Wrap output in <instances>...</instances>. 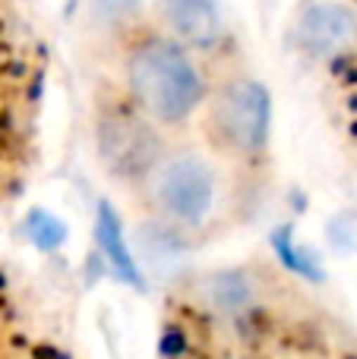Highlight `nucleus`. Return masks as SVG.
Returning a JSON list of instances; mask_svg holds the SVG:
<instances>
[{"label": "nucleus", "mask_w": 357, "mask_h": 359, "mask_svg": "<svg viewBox=\"0 0 357 359\" xmlns=\"http://www.w3.org/2000/svg\"><path fill=\"white\" fill-rule=\"evenodd\" d=\"M149 123V120H145ZM139 120H111L101 130V158L114 174L145 177V170L158 161V145L152 142V130Z\"/></svg>", "instance_id": "nucleus-6"}, {"label": "nucleus", "mask_w": 357, "mask_h": 359, "mask_svg": "<svg viewBox=\"0 0 357 359\" xmlns=\"http://www.w3.org/2000/svg\"><path fill=\"white\" fill-rule=\"evenodd\" d=\"M250 287L244 284L240 278H231V274H221V278H215L212 284H209V299H212L219 309H225V312H231V309H238L240 303H244L247 297H250Z\"/></svg>", "instance_id": "nucleus-7"}, {"label": "nucleus", "mask_w": 357, "mask_h": 359, "mask_svg": "<svg viewBox=\"0 0 357 359\" xmlns=\"http://www.w3.org/2000/svg\"><path fill=\"white\" fill-rule=\"evenodd\" d=\"M206 120L202 130L209 145L228 158H257L269 142L272 104L263 82L253 76H228L206 95Z\"/></svg>", "instance_id": "nucleus-2"}, {"label": "nucleus", "mask_w": 357, "mask_h": 359, "mask_svg": "<svg viewBox=\"0 0 357 359\" xmlns=\"http://www.w3.org/2000/svg\"><path fill=\"white\" fill-rule=\"evenodd\" d=\"M158 32L190 50H206L221 38L219 0H155Z\"/></svg>", "instance_id": "nucleus-5"}, {"label": "nucleus", "mask_w": 357, "mask_h": 359, "mask_svg": "<svg viewBox=\"0 0 357 359\" xmlns=\"http://www.w3.org/2000/svg\"><path fill=\"white\" fill-rule=\"evenodd\" d=\"M145 202L158 217L177 227H196L212 211L215 170L200 151H168L143 177Z\"/></svg>", "instance_id": "nucleus-3"}, {"label": "nucleus", "mask_w": 357, "mask_h": 359, "mask_svg": "<svg viewBox=\"0 0 357 359\" xmlns=\"http://www.w3.org/2000/svg\"><path fill=\"white\" fill-rule=\"evenodd\" d=\"M120 76L139 117L158 126L187 123L209 95L196 50L158 29L126 44Z\"/></svg>", "instance_id": "nucleus-1"}, {"label": "nucleus", "mask_w": 357, "mask_h": 359, "mask_svg": "<svg viewBox=\"0 0 357 359\" xmlns=\"http://www.w3.org/2000/svg\"><path fill=\"white\" fill-rule=\"evenodd\" d=\"M101 215H105V217H101V246L111 249L117 268H124V274H130V278H133V265L126 262V255L120 252V230H117V224H114L111 211H101Z\"/></svg>", "instance_id": "nucleus-8"}, {"label": "nucleus", "mask_w": 357, "mask_h": 359, "mask_svg": "<svg viewBox=\"0 0 357 359\" xmlns=\"http://www.w3.org/2000/svg\"><path fill=\"white\" fill-rule=\"evenodd\" d=\"M294 41L316 60H332L357 48V10L345 0H313L294 19Z\"/></svg>", "instance_id": "nucleus-4"}, {"label": "nucleus", "mask_w": 357, "mask_h": 359, "mask_svg": "<svg viewBox=\"0 0 357 359\" xmlns=\"http://www.w3.org/2000/svg\"><path fill=\"white\" fill-rule=\"evenodd\" d=\"M108 4H117V6H124V4H126V0H108Z\"/></svg>", "instance_id": "nucleus-9"}]
</instances>
